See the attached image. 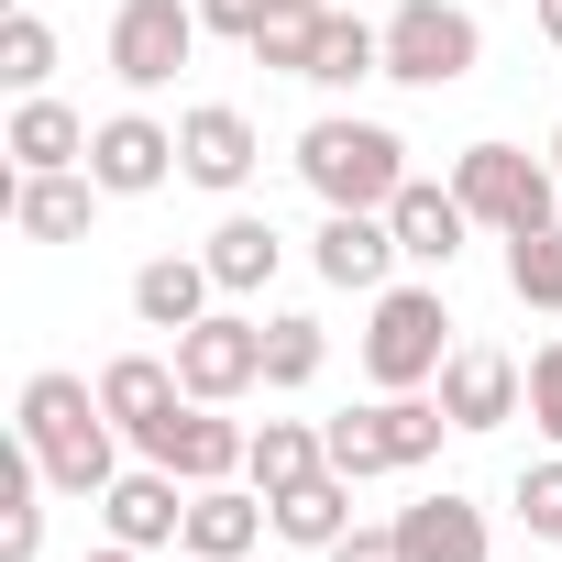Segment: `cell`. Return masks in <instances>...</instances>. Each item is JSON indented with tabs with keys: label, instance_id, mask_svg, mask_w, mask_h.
<instances>
[{
	"label": "cell",
	"instance_id": "484cf974",
	"mask_svg": "<svg viewBox=\"0 0 562 562\" xmlns=\"http://www.w3.org/2000/svg\"><path fill=\"white\" fill-rule=\"evenodd\" d=\"M321 364H331V331H321L310 310H276V321H265V386L299 397V386H321Z\"/></svg>",
	"mask_w": 562,
	"mask_h": 562
},
{
	"label": "cell",
	"instance_id": "d590c367",
	"mask_svg": "<svg viewBox=\"0 0 562 562\" xmlns=\"http://www.w3.org/2000/svg\"><path fill=\"white\" fill-rule=\"evenodd\" d=\"M529 12H540V45H562V0H529Z\"/></svg>",
	"mask_w": 562,
	"mask_h": 562
},
{
	"label": "cell",
	"instance_id": "74e56055",
	"mask_svg": "<svg viewBox=\"0 0 562 562\" xmlns=\"http://www.w3.org/2000/svg\"><path fill=\"white\" fill-rule=\"evenodd\" d=\"M496 562H540V540H529V551H496Z\"/></svg>",
	"mask_w": 562,
	"mask_h": 562
},
{
	"label": "cell",
	"instance_id": "83f0119b",
	"mask_svg": "<svg viewBox=\"0 0 562 562\" xmlns=\"http://www.w3.org/2000/svg\"><path fill=\"white\" fill-rule=\"evenodd\" d=\"M321 12H331V0H276V12H265V34L243 45L254 67H276V78H310V45H321Z\"/></svg>",
	"mask_w": 562,
	"mask_h": 562
},
{
	"label": "cell",
	"instance_id": "2e32d148",
	"mask_svg": "<svg viewBox=\"0 0 562 562\" xmlns=\"http://www.w3.org/2000/svg\"><path fill=\"white\" fill-rule=\"evenodd\" d=\"M397 540H408V562H496V540H485V507H474L463 485H430V496H408V507H397Z\"/></svg>",
	"mask_w": 562,
	"mask_h": 562
},
{
	"label": "cell",
	"instance_id": "5b68a950",
	"mask_svg": "<svg viewBox=\"0 0 562 562\" xmlns=\"http://www.w3.org/2000/svg\"><path fill=\"white\" fill-rule=\"evenodd\" d=\"M485 67V23L463 0H397L386 12V78L397 89H463Z\"/></svg>",
	"mask_w": 562,
	"mask_h": 562
},
{
	"label": "cell",
	"instance_id": "4316f807",
	"mask_svg": "<svg viewBox=\"0 0 562 562\" xmlns=\"http://www.w3.org/2000/svg\"><path fill=\"white\" fill-rule=\"evenodd\" d=\"M507 299L562 321V221H540V232H507Z\"/></svg>",
	"mask_w": 562,
	"mask_h": 562
},
{
	"label": "cell",
	"instance_id": "e0dca14e",
	"mask_svg": "<svg viewBox=\"0 0 562 562\" xmlns=\"http://www.w3.org/2000/svg\"><path fill=\"white\" fill-rule=\"evenodd\" d=\"M210 299H221L210 254H144V265H133V321H144V331H199Z\"/></svg>",
	"mask_w": 562,
	"mask_h": 562
},
{
	"label": "cell",
	"instance_id": "277c9868",
	"mask_svg": "<svg viewBox=\"0 0 562 562\" xmlns=\"http://www.w3.org/2000/svg\"><path fill=\"white\" fill-rule=\"evenodd\" d=\"M452 188H463L474 232H496V243L562 221V166L529 155V144H463V155H452Z\"/></svg>",
	"mask_w": 562,
	"mask_h": 562
},
{
	"label": "cell",
	"instance_id": "7402d4cb",
	"mask_svg": "<svg viewBox=\"0 0 562 562\" xmlns=\"http://www.w3.org/2000/svg\"><path fill=\"white\" fill-rule=\"evenodd\" d=\"M364 78H386V23H364V12H321V45H310V89H364Z\"/></svg>",
	"mask_w": 562,
	"mask_h": 562
},
{
	"label": "cell",
	"instance_id": "d4e9b609",
	"mask_svg": "<svg viewBox=\"0 0 562 562\" xmlns=\"http://www.w3.org/2000/svg\"><path fill=\"white\" fill-rule=\"evenodd\" d=\"M375 430H386V463H397V474H419V463H441L452 408H441L430 386H408V397H375Z\"/></svg>",
	"mask_w": 562,
	"mask_h": 562
},
{
	"label": "cell",
	"instance_id": "ba28073f",
	"mask_svg": "<svg viewBox=\"0 0 562 562\" xmlns=\"http://www.w3.org/2000/svg\"><path fill=\"white\" fill-rule=\"evenodd\" d=\"M254 166H265V133H254L232 100H188V111H177V177H188V188L243 199V188H254Z\"/></svg>",
	"mask_w": 562,
	"mask_h": 562
},
{
	"label": "cell",
	"instance_id": "f1b7e54d",
	"mask_svg": "<svg viewBox=\"0 0 562 562\" xmlns=\"http://www.w3.org/2000/svg\"><path fill=\"white\" fill-rule=\"evenodd\" d=\"M45 78H56V23L45 12H12V23H0V89L34 100Z\"/></svg>",
	"mask_w": 562,
	"mask_h": 562
},
{
	"label": "cell",
	"instance_id": "9a60e30c",
	"mask_svg": "<svg viewBox=\"0 0 562 562\" xmlns=\"http://www.w3.org/2000/svg\"><path fill=\"white\" fill-rule=\"evenodd\" d=\"M89 133L100 122H78L56 89H34V100H12V122H0V155H12V177H56V166H89Z\"/></svg>",
	"mask_w": 562,
	"mask_h": 562
},
{
	"label": "cell",
	"instance_id": "7c38bea8",
	"mask_svg": "<svg viewBox=\"0 0 562 562\" xmlns=\"http://www.w3.org/2000/svg\"><path fill=\"white\" fill-rule=\"evenodd\" d=\"M89 177H100L111 199H155V188L177 177V122H155V111H111V122L89 133Z\"/></svg>",
	"mask_w": 562,
	"mask_h": 562
},
{
	"label": "cell",
	"instance_id": "9c48e42d",
	"mask_svg": "<svg viewBox=\"0 0 562 562\" xmlns=\"http://www.w3.org/2000/svg\"><path fill=\"white\" fill-rule=\"evenodd\" d=\"M177 375H188V397H199V408H232V397H254V386H265V321H243V310H210L199 331H177Z\"/></svg>",
	"mask_w": 562,
	"mask_h": 562
},
{
	"label": "cell",
	"instance_id": "8fae6325",
	"mask_svg": "<svg viewBox=\"0 0 562 562\" xmlns=\"http://www.w3.org/2000/svg\"><path fill=\"white\" fill-rule=\"evenodd\" d=\"M310 265H321V288H342V299H375V288H397V232H386V210H321V232H310Z\"/></svg>",
	"mask_w": 562,
	"mask_h": 562
},
{
	"label": "cell",
	"instance_id": "d6a6232c",
	"mask_svg": "<svg viewBox=\"0 0 562 562\" xmlns=\"http://www.w3.org/2000/svg\"><path fill=\"white\" fill-rule=\"evenodd\" d=\"M529 419H540V441L562 452V331L529 353Z\"/></svg>",
	"mask_w": 562,
	"mask_h": 562
},
{
	"label": "cell",
	"instance_id": "ffe728a7",
	"mask_svg": "<svg viewBox=\"0 0 562 562\" xmlns=\"http://www.w3.org/2000/svg\"><path fill=\"white\" fill-rule=\"evenodd\" d=\"M199 254H210V276H221V299H265L276 265H288V232H276L265 210H221V232H210Z\"/></svg>",
	"mask_w": 562,
	"mask_h": 562
},
{
	"label": "cell",
	"instance_id": "cb8c5ba5",
	"mask_svg": "<svg viewBox=\"0 0 562 562\" xmlns=\"http://www.w3.org/2000/svg\"><path fill=\"white\" fill-rule=\"evenodd\" d=\"M310 474H331V441H321V419H265V430H254V452H243V485L288 496V485H310Z\"/></svg>",
	"mask_w": 562,
	"mask_h": 562
},
{
	"label": "cell",
	"instance_id": "4fadbf2b",
	"mask_svg": "<svg viewBox=\"0 0 562 562\" xmlns=\"http://www.w3.org/2000/svg\"><path fill=\"white\" fill-rule=\"evenodd\" d=\"M386 232H397V254H408V265L452 276V254L474 243V210H463V188H452V177H408V188L386 199Z\"/></svg>",
	"mask_w": 562,
	"mask_h": 562
},
{
	"label": "cell",
	"instance_id": "3957f363",
	"mask_svg": "<svg viewBox=\"0 0 562 562\" xmlns=\"http://www.w3.org/2000/svg\"><path fill=\"white\" fill-rule=\"evenodd\" d=\"M441 364H452V299L430 288V276L375 288V299H364V375H375V397L441 386Z\"/></svg>",
	"mask_w": 562,
	"mask_h": 562
},
{
	"label": "cell",
	"instance_id": "8d00e7d4",
	"mask_svg": "<svg viewBox=\"0 0 562 562\" xmlns=\"http://www.w3.org/2000/svg\"><path fill=\"white\" fill-rule=\"evenodd\" d=\"M89 562H144V551H133V540H111V551H89Z\"/></svg>",
	"mask_w": 562,
	"mask_h": 562
},
{
	"label": "cell",
	"instance_id": "8992f818",
	"mask_svg": "<svg viewBox=\"0 0 562 562\" xmlns=\"http://www.w3.org/2000/svg\"><path fill=\"white\" fill-rule=\"evenodd\" d=\"M199 0H122L111 12V78L133 89V100H155V89H177V67L199 56Z\"/></svg>",
	"mask_w": 562,
	"mask_h": 562
},
{
	"label": "cell",
	"instance_id": "1f68e13d",
	"mask_svg": "<svg viewBox=\"0 0 562 562\" xmlns=\"http://www.w3.org/2000/svg\"><path fill=\"white\" fill-rule=\"evenodd\" d=\"M45 463H23V485H12V529H0V562H45Z\"/></svg>",
	"mask_w": 562,
	"mask_h": 562
},
{
	"label": "cell",
	"instance_id": "f546056e",
	"mask_svg": "<svg viewBox=\"0 0 562 562\" xmlns=\"http://www.w3.org/2000/svg\"><path fill=\"white\" fill-rule=\"evenodd\" d=\"M321 441H331V474H353V485L397 474V463H386V430H375V408H342V419H321Z\"/></svg>",
	"mask_w": 562,
	"mask_h": 562
},
{
	"label": "cell",
	"instance_id": "ac0fdd59",
	"mask_svg": "<svg viewBox=\"0 0 562 562\" xmlns=\"http://www.w3.org/2000/svg\"><path fill=\"white\" fill-rule=\"evenodd\" d=\"M111 188L89 177V166H56V177H12V232L23 243H89V210H100Z\"/></svg>",
	"mask_w": 562,
	"mask_h": 562
},
{
	"label": "cell",
	"instance_id": "52a82bcc",
	"mask_svg": "<svg viewBox=\"0 0 562 562\" xmlns=\"http://www.w3.org/2000/svg\"><path fill=\"white\" fill-rule=\"evenodd\" d=\"M100 408L122 419V441H133L144 463H166V441H177V419H188L199 397H188L177 353H111V364H100Z\"/></svg>",
	"mask_w": 562,
	"mask_h": 562
},
{
	"label": "cell",
	"instance_id": "5bb4252c",
	"mask_svg": "<svg viewBox=\"0 0 562 562\" xmlns=\"http://www.w3.org/2000/svg\"><path fill=\"white\" fill-rule=\"evenodd\" d=\"M100 518H111V540H133V551H177V540H188V474L133 463V474H111Z\"/></svg>",
	"mask_w": 562,
	"mask_h": 562
},
{
	"label": "cell",
	"instance_id": "6da1fadb",
	"mask_svg": "<svg viewBox=\"0 0 562 562\" xmlns=\"http://www.w3.org/2000/svg\"><path fill=\"white\" fill-rule=\"evenodd\" d=\"M12 430H23V452L45 463V485L56 496H111V474H122V419L100 408V386L89 375H23V408H12Z\"/></svg>",
	"mask_w": 562,
	"mask_h": 562
},
{
	"label": "cell",
	"instance_id": "e575fe53",
	"mask_svg": "<svg viewBox=\"0 0 562 562\" xmlns=\"http://www.w3.org/2000/svg\"><path fill=\"white\" fill-rule=\"evenodd\" d=\"M321 562H408V540H397V518H386V529H353V540H331Z\"/></svg>",
	"mask_w": 562,
	"mask_h": 562
},
{
	"label": "cell",
	"instance_id": "d6986e66",
	"mask_svg": "<svg viewBox=\"0 0 562 562\" xmlns=\"http://www.w3.org/2000/svg\"><path fill=\"white\" fill-rule=\"evenodd\" d=\"M265 529H276L265 485H188V540H177V551H199V562H243Z\"/></svg>",
	"mask_w": 562,
	"mask_h": 562
},
{
	"label": "cell",
	"instance_id": "836d02e7",
	"mask_svg": "<svg viewBox=\"0 0 562 562\" xmlns=\"http://www.w3.org/2000/svg\"><path fill=\"white\" fill-rule=\"evenodd\" d=\"M265 12H276V0H199V23H210V34H232V45H254V34H265Z\"/></svg>",
	"mask_w": 562,
	"mask_h": 562
},
{
	"label": "cell",
	"instance_id": "30bf717a",
	"mask_svg": "<svg viewBox=\"0 0 562 562\" xmlns=\"http://www.w3.org/2000/svg\"><path fill=\"white\" fill-rule=\"evenodd\" d=\"M441 408H452V430L463 441H485V430H507L518 408H529V364L518 353H496V342H452V364H441V386H430Z\"/></svg>",
	"mask_w": 562,
	"mask_h": 562
},
{
	"label": "cell",
	"instance_id": "603a6c76",
	"mask_svg": "<svg viewBox=\"0 0 562 562\" xmlns=\"http://www.w3.org/2000/svg\"><path fill=\"white\" fill-rule=\"evenodd\" d=\"M243 452H254V430H243V419L188 408V419H177V441H166V474H188V485H243Z\"/></svg>",
	"mask_w": 562,
	"mask_h": 562
},
{
	"label": "cell",
	"instance_id": "ab89813d",
	"mask_svg": "<svg viewBox=\"0 0 562 562\" xmlns=\"http://www.w3.org/2000/svg\"><path fill=\"white\" fill-rule=\"evenodd\" d=\"M188 562H199V551H188Z\"/></svg>",
	"mask_w": 562,
	"mask_h": 562
},
{
	"label": "cell",
	"instance_id": "44dd1931",
	"mask_svg": "<svg viewBox=\"0 0 562 562\" xmlns=\"http://www.w3.org/2000/svg\"><path fill=\"white\" fill-rule=\"evenodd\" d=\"M276 507V540L288 551H331V540H353L364 518H353V474H310V485H288V496H265Z\"/></svg>",
	"mask_w": 562,
	"mask_h": 562
},
{
	"label": "cell",
	"instance_id": "7a4b0ae2",
	"mask_svg": "<svg viewBox=\"0 0 562 562\" xmlns=\"http://www.w3.org/2000/svg\"><path fill=\"white\" fill-rule=\"evenodd\" d=\"M288 155H299V188H310L321 210H386V199L408 188V144H397L386 122H364V111H321Z\"/></svg>",
	"mask_w": 562,
	"mask_h": 562
},
{
	"label": "cell",
	"instance_id": "f35d334b",
	"mask_svg": "<svg viewBox=\"0 0 562 562\" xmlns=\"http://www.w3.org/2000/svg\"><path fill=\"white\" fill-rule=\"evenodd\" d=\"M551 166H562V122H551Z\"/></svg>",
	"mask_w": 562,
	"mask_h": 562
},
{
	"label": "cell",
	"instance_id": "4dcf8cb0",
	"mask_svg": "<svg viewBox=\"0 0 562 562\" xmlns=\"http://www.w3.org/2000/svg\"><path fill=\"white\" fill-rule=\"evenodd\" d=\"M507 507H518V529L551 551L562 540V452H540V463H518V485H507Z\"/></svg>",
	"mask_w": 562,
	"mask_h": 562
}]
</instances>
